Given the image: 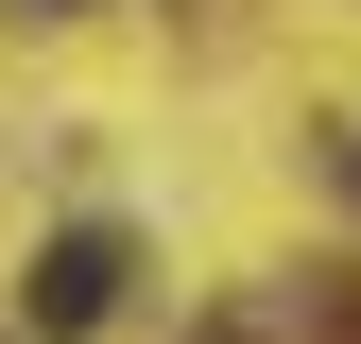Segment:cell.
I'll list each match as a JSON object with an SVG mask.
<instances>
[{"label":"cell","instance_id":"6da1fadb","mask_svg":"<svg viewBox=\"0 0 361 344\" xmlns=\"http://www.w3.org/2000/svg\"><path fill=\"white\" fill-rule=\"evenodd\" d=\"M121 276H138V241H121V224H69V241H35V276H18L35 344H86V327L121 310Z\"/></svg>","mask_w":361,"mask_h":344},{"label":"cell","instance_id":"7a4b0ae2","mask_svg":"<svg viewBox=\"0 0 361 344\" xmlns=\"http://www.w3.org/2000/svg\"><path fill=\"white\" fill-rule=\"evenodd\" d=\"M344 344H361V310H344Z\"/></svg>","mask_w":361,"mask_h":344}]
</instances>
